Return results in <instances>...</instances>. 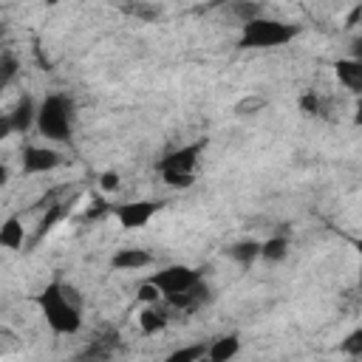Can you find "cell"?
<instances>
[{"label": "cell", "instance_id": "9c48e42d", "mask_svg": "<svg viewBox=\"0 0 362 362\" xmlns=\"http://www.w3.org/2000/svg\"><path fill=\"white\" fill-rule=\"evenodd\" d=\"M334 74L337 79L348 88V90H362V62L348 57V59H337L334 62Z\"/></svg>", "mask_w": 362, "mask_h": 362}, {"label": "cell", "instance_id": "83f0119b", "mask_svg": "<svg viewBox=\"0 0 362 362\" xmlns=\"http://www.w3.org/2000/svg\"><path fill=\"white\" fill-rule=\"evenodd\" d=\"M359 20H362V3H359V6H354V11L348 14V23H345V25H356Z\"/></svg>", "mask_w": 362, "mask_h": 362}, {"label": "cell", "instance_id": "277c9868", "mask_svg": "<svg viewBox=\"0 0 362 362\" xmlns=\"http://www.w3.org/2000/svg\"><path fill=\"white\" fill-rule=\"evenodd\" d=\"M150 283L164 294V297H173V294H181L192 286L201 283V272L198 269H189V266H167L161 272H156L150 277Z\"/></svg>", "mask_w": 362, "mask_h": 362}, {"label": "cell", "instance_id": "8fae6325", "mask_svg": "<svg viewBox=\"0 0 362 362\" xmlns=\"http://www.w3.org/2000/svg\"><path fill=\"white\" fill-rule=\"evenodd\" d=\"M173 308H178V311H195L204 300H206V286L204 283H198V286H192V288H187V291H181V294H173V297H164Z\"/></svg>", "mask_w": 362, "mask_h": 362}, {"label": "cell", "instance_id": "ba28073f", "mask_svg": "<svg viewBox=\"0 0 362 362\" xmlns=\"http://www.w3.org/2000/svg\"><path fill=\"white\" fill-rule=\"evenodd\" d=\"M150 263H153V255L144 252V249H133V246L119 249V252L110 257V266H113V269H124V272H136V269L150 266Z\"/></svg>", "mask_w": 362, "mask_h": 362}, {"label": "cell", "instance_id": "4dcf8cb0", "mask_svg": "<svg viewBox=\"0 0 362 362\" xmlns=\"http://www.w3.org/2000/svg\"><path fill=\"white\" fill-rule=\"evenodd\" d=\"M354 246H356V252H359V260H362V240H354ZM359 283H362V266H359Z\"/></svg>", "mask_w": 362, "mask_h": 362}, {"label": "cell", "instance_id": "5bb4252c", "mask_svg": "<svg viewBox=\"0 0 362 362\" xmlns=\"http://www.w3.org/2000/svg\"><path fill=\"white\" fill-rule=\"evenodd\" d=\"M0 246L6 249H23V223L17 215L6 218V223L0 226Z\"/></svg>", "mask_w": 362, "mask_h": 362}, {"label": "cell", "instance_id": "d6986e66", "mask_svg": "<svg viewBox=\"0 0 362 362\" xmlns=\"http://www.w3.org/2000/svg\"><path fill=\"white\" fill-rule=\"evenodd\" d=\"M339 351L345 356H362V328H354L342 342H339Z\"/></svg>", "mask_w": 362, "mask_h": 362}, {"label": "cell", "instance_id": "44dd1931", "mask_svg": "<svg viewBox=\"0 0 362 362\" xmlns=\"http://www.w3.org/2000/svg\"><path fill=\"white\" fill-rule=\"evenodd\" d=\"M300 107H303L305 113H311V116H322V113H325V105H322V99L317 96V90H308V93H303V99H300Z\"/></svg>", "mask_w": 362, "mask_h": 362}, {"label": "cell", "instance_id": "d4e9b609", "mask_svg": "<svg viewBox=\"0 0 362 362\" xmlns=\"http://www.w3.org/2000/svg\"><path fill=\"white\" fill-rule=\"evenodd\" d=\"M136 297H139L141 303H153V305H156V303H158V297H161V291L147 280V283H141V286H139V294H136Z\"/></svg>", "mask_w": 362, "mask_h": 362}, {"label": "cell", "instance_id": "8992f818", "mask_svg": "<svg viewBox=\"0 0 362 362\" xmlns=\"http://www.w3.org/2000/svg\"><path fill=\"white\" fill-rule=\"evenodd\" d=\"M161 206H164L161 201H130V204H119L113 215L122 223V229H141Z\"/></svg>", "mask_w": 362, "mask_h": 362}, {"label": "cell", "instance_id": "30bf717a", "mask_svg": "<svg viewBox=\"0 0 362 362\" xmlns=\"http://www.w3.org/2000/svg\"><path fill=\"white\" fill-rule=\"evenodd\" d=\"M6 116H8L14 133H25V130L31 127V122H37V110H34V102H31L28 96H23V99L14 105V110L6 113Z\"/></svg>", "mask_w": 362, "mask_h": 362}, {"label": "cell", "instance_id": "5b68a950", "mask_svg": "<svg viewBox=\"0 0 362 362\" xmlns=\"http://www.w3.org/2000/svg\"><path fill=\"white\" fill-rule=\"evenodd\" d=\"M206 147V139L201 141H192V144H184L173 153H167L161 161H156V170L158 173H178V175H195V164H198V156L204 153Z\"/></svg>", "mask_w": 362, "mask_h": 362}, {"label": "cell", "instance_id": "7a4b0ae2", "mask_svg": "<svg viewBox=\"0 0 362 362\" xmlns=\"http://www.w3.org/2000/svg\"><path fill=\"white\" fill-rule=\"evenodd\" d=\"M297 25L283 23V20H272V17H257L252 23H243L238 48H277L286 45L288 40L297 37Z\"/></svg>", "mask_w": 362, "mask_h": 362}, {"label": "cell", "instance_id": "e0dca14e", "mask_svg": "<svg viewBox=\"0 0 362 362\" xmlns=\"http://www.w3.org/2000/svg\"><path fill=\"white\" fill-rule=\"evenodd\" d=\"M107 356H110V339H96L76 356V362H107Z\"/></svg>", "mask_w": 362, "mask_h": 362}, {"label": "cell", "instance_id": "cb8c5ba5", "mask_svg": "<svg viewBox=\"0 0 362 362\" xmlns=\"http://www.w3.org/2000/svg\"><path fill=\"white\" fill-rule=\"evenodd\" d=\"M161 178L167 187H178V189H187L195 181V175H178V173H161Z\"/></svg>", "mask_w": 362, "mask_h": 362}, {"label": "cell", "instance_id": "7402d4cb", "mask_svg": "<svg viewBox=\"0 0 362 362\" xmlns=\"http://www.w3.org/2000/svg\"><path fill=\"white\" fill-rule=\"evenodd\" d=\"M59 218H62V204H51L48 215L40 221V229H37V235H34V243H37V240H40V238H42V235H45V232H48V229H51V226H54Z\"/></svg>", "mask_w": 362, "mask_h": 362}, {"label": "cell", "instance_id": "ffe728a7", "mask_svg": "<svg viewBox=\"0 0 362 362\" xmlns=\"http://www.w3.org/2000/svg\"><path fill=\"white\" fill-rule=\"evenodd\" d=\"M14 74H17V59L8 51H3V57H0V85L6 88L14 79Z\"/></svg>", "mask_w": 362, "mask_h": 362}, {"label": "cell", "instance_id": "4316f807", "mask_svg": "<svg viewBox=\"0 0 362 362\" xmlns=\"http://www.w3.org/2000/svg\"><path fill=\"white\" fill-rule=\"evenodd\" d=\"M99 187H102L105 192H113V189L119 187V173H113V170L102 173V175H99Z\"/></svg>", "mask_w": 362, "mask_h": 362}, {"label": "cell", "instance_id": "52a82bcc", "mask_svg": "<svg viewBox=\"0 0 362 362\" xmlns=\"http://www.w3.org/2000/svg\"><path fill=\"white\" fill-rule=\"evenodd\" d=\"M59 153L57 150H48V147H25L23 150V173L28 175H37V173H48L54 167H59Z\"/></svg>", "mask_w": 362, "mask_h": 362}, {"label": "cell", "instance_id": "ac0fdd59", "mask_svg": "<svg viewBox=\"0 0 362 362\" xmlns=\"http://www.w3.org/2000/svg\"><path fill=\"white\" fill-rule=\"evenodd\" d=\"M209 351V345H204V342H195V345H184V348H178V351H173L164 362H198L204 354Z\"/></svg>", "mask_w": 362, "mask_h": 362}, {"label": "cell", "instance_id": "4fadbf2b", "mask_svg": "<svg viewBox=\"0 0 362 362\" xmlns=\"http://www.w3.org/2000/svg\"><path fill=\"white\" fill-rule=\"evenodd\" d=\"M167 322H170V317H167L164 308H158V303L139 314V325H141L144 334H158L161 328H167Z\"/></svg>", "mask_w": 362, "mask_h": 362}, {"label": "cell", "instance_id": "f546056e", "mask_svg": "<svg viewBox=\"0 0 362 362\" xmlns=\"http://www.w3.org/2000/svg\"><path fill=\"white\" fill-rule=\"evenodd\" d=\"M354 122H356V124L362 127V99L356 102V110H354Z\"/></svg>", "mask_w": 362, "mask_h": 362}, {"label": "cell", "instance_id": "9a60e30c", "mask_svg": "<svg viewBox=\"0 0 362 362\" xmlns=\"http://www.w3.org/2000/svg\"><path fill=\"white\" fill-rule=\"evenodd\" d=\"M260 249H263V243H257V240H240V243H235L229 249V257L243 263V266H249L255 257H260Z\"/></svg>", "mask_w": 362, "mask_h": 362}, {"label": "cell", "instance_id": "2e32d148", "mask_svg": "<svg viewBox=\"0 0 362 362\" xmlns=\"http://www.w3.org/2000/svg\"><path fill=\"white\" fill-rule=\"evenodd\" d=\"M286 252H288V238L274 235V238H269V240L263 243L260 257H266L269 263H277V260H283V257H286Z\"/></svg>", "mask_w": 362, "mask_h": 362}, {"label": "cell", "instance_id": "1f68e13d", "mask_svg": "<svg viewBox=\"0 0 362 362\" xmlns=\"http://www.w3.org/2000/svg\"><path fill=\"white\" fill-rule=\"evenodd\" d=\"M6 178H8V170H6V164L0 167V184H6Z\"/></svg>", "mask_w": 362, "mask_h": 362}, {"label": "cell", "instance_id": "3957f363", "mask_svg": "<svg viewBox=\"0 0 362 362\" xmlns=\"http://www.w3.org/2000/svg\"><path fill=\"white\" fill-rule=\"evenodd\" d=\"M37 127L51 141H68L71 139V99L51 93L37 107Z\"/></svg>", "mask_w": 362, "mask_h": 362}, {"label": "cell", "instance_id": "f1b7e54d", "mask_svg": "<svg viewBox=\"0 0 362 362\" xmlns=\"http://www.w3.org/2000/svg\"><path fill=\"white\" fill-rule=\"evenodd\" d=\"M351 57H354V59H359V62H362V37H356V40H354V42H351Z\"/></svg>", "mask_w": 362, "mask_h": 362}, {"label": "cell", "instance_id": "7c38bea8", "mask_svg": "<svg viewBox=\"0 0 362 362\" xmlns=\"http://www.w3.org/2000/svg\"><path fill=\"white\" fill-rule=\"evenodd\" d=\"M238 351H240V339H238V334H226V337H218V339L209 345L206 356H209V362H229Z\"/></svg>", "mask_w": 362, "mask_h": 362}, {"label": "cell", "instance_id": "603a6c76", "mask_svg": "<svg viewBox=\"0 0 362 362\" xmlns=\"http://www.w3.org/2000/svg\"><path fill=\"white\" fill-rule=\"evenodd\" d=\"M260 11H263V6H257V3H238V6H235V14H238L243 23L257 20V17H260Z\"/></svg>", "mask_w": 362, "mask_h": 362}, {"label": "cell", "instance_id": "6da1fadb", "mask_svg": "<svg viewBox=\"0 0 362 362\" xmlns=\"http://www.w3.org/2000/svg\"><path fill=\"white\" fill-rule=\"evenodd\" d=\"M68 294H71V288L62 283H48L37 294V305L42 308V317L51 325V331H57V334H76L82 328L79 308Z\"/></svg>", "mask_w": 362, "mask_h": 362}, {"label": "cell", "instance_id": "484cf974", "mask_svg": "<svg viewBox=\"0 0 362 362\" xmlns=\"http://www.w3.org/2000/svg\"><path fill=\"white\" fill-rule=\"evenodd\" d=\"M124 11H130V14H139V17H144V20H153V17H158V8H153V6H144V3H136V6H124Z\"/></svg>", "mask_w": 362, "mask_h": 362}]
</instances>
